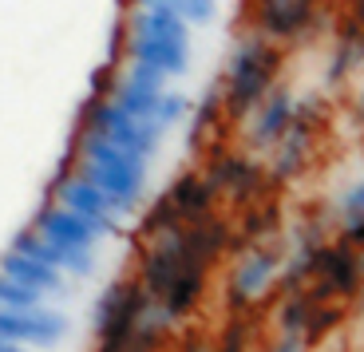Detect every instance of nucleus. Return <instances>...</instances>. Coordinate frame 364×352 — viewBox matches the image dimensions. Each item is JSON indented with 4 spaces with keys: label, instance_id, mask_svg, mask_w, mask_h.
I'll list each match as a JSON object with an SVG mask.
<instances>
[{
    "label": "nucleus",
    "instance_id": "1",
    "mask_svg": "<svg viewBox=\"0 0 364 352\" xmlns=\"http://www.w3.org/2000/svg\"><path fill=\"white\" fill-rule=\"evenodd\" d=\"M206 270L210 265L198 257L186 230L178 226L159 238H146V253L139 262L135 281L171 321H182V316L194 313L202 289H206Z\"/></svg>",
    "mask_w": 364,
    "mask_h": 352
},
{
    "label": "nucleus",
    "instance_id": "16",
    "mask_svg": "<svg viewBox=\"0 0 364 352\" xmlns=\"http://www.w3.org/2000/svg\"><path fill=\"white\" fill-rule=\"evenodd\" d=\"M360 72V63H356V44H333L328 48V63H325V87H345L348 75Z\"/></svg>",
    "mask_w": 364,
    "mask_h": 352
},
{
    "label": "nucleus",
    "instance_id": "10",
    "mask_svg": "<svg viewBox=\"0 0 364 352\" xmlns=\"http://www.w3.org/2000/svg\"><path fill=\"white\" fill-rule=\"evenodd\" d=\"M68 329H72V321L64 313H52V309H0V336L4 341L55 348V344H64Z\"/></svg>",
    "mask_w": 364,
    "mask_h": 352
},
{
    "label": "nucleus",
    "instance_id": "20",
    "mask_svg": "<svg viewBox=\"0 0 364 352\" xmlns=\"http://www.w3.org/2000/svg\"><path fill=\"white\" fill-rule=\"evenodd\" d=\"M44 293L32 289V285H20V281L4 277L0 273V309H36Z\"/></svg>",
    "mask_w": 364,
    "mask_h": 352
},
{
    "label": "nucleus",
    "instance_id": "2",
    "mask_svg": "<svg viewBox=\"0 0 364 352\" xmlns=\"http://www.w3.org/2000/svg\"><path fill=\"white\" fill-rule=\"evenodd\" d=\"M282 68H285V48L265 40V36H257L254 28H246V32L234 40V48H230L222 80H218L226 123L250 119V111L265 100V91H269L273 83H282Z\"/></svg>",
    "mask_w": 364,
    "mask_h": 352
},
{
    "label": "nucleus",
    "instance_id": "12",
    "mask_svg": "<svg viewBox=\"0 0 364 352\" xmlns=\"http://www.w3.org/2000/svg\"><path fill=\"white\" fill-rule=\"evenodd\" d=\"M119 60L123 63H143V68H155L166 80L191 72V44H178V40H155V36H127L119 48Z\"/></svg>",
    "mask_w": 364,
    "mask_h": 352
},
{
    "label": "nucleus",
    "instance_id": "22",
    "mask_svg": "<svg viewBox=\"0 0 364 352\" xmlns=\"http://www.w3.org/2000/svg\"><path fill=\"white\" fill-rule=\"evenodd\" d=\"M174 12H178L191 28H210L218 20V0H178Z\"/></svg>",
    "mask_w": 364,
    "mask_h": 352
},
{
    "label": "nucleus",
    "instance_id": "11",
    "mask_svg": "<svg viewBox=\"0 0 364 352\" xmlns=\"http://www.w3.org/2000/svg\"><path fill=\"white\" fill-rule=\"evenodd\" d=\"M289 115H293V91L273 83L265 91V100L250 111V131H246V143L254 151H273L277 139L289 131Z\"/></svg>",
    "mask_w": 364,
    "mask_h": 352
},
{
    "label": "nucleus",
    "instance_id": "21",
    "mask_svg": "<svg viewBox=\"0 0 364 352\" xmlns=\"http://www.w3.org/2000/svg\"><path fill=\"white\" fill-rule=\"evenodd\" d=\"M337 44H356V40L364 36V4L360 0H348L345 4V12L337 16Z\"/></svg>",
    "mask_w": 364,
    "mask_h": 352
},
{
    "label": "nucleus",
    "instance_id": "19",
    "mask_svg": "<svg viewBox=\"0 0 364 352\" xmlns=\"http://www.w3.org/2000/svg\"><path fill=\"white\" fill-rule=\"evenodd\" d=\"M178 226H182V218L174 214V206L166 202V194H159V202L146 210V218H143V238H159V234L178 230Z\"/></svg>",
    "mask_w": 364,
    "mask_h": 352
},
{
    "label": "nucleus",
    "instance_id": "4",
    "mask_svg": "<svg viewBox=\"0 0 364 352\" xmlns=\"http://www.w3.org/2000/svg\"><path fill=\"white\" fill-rule=\"evenodd\" d=\"M32 230L64 253V270L68 273H80V277H91V273H95V242H100V234H95L75 210L60 206V202L40 206Z\"/></svg>",
    "mask_w": 364,
    "mask_h": 352
},
{
    "label": "nucleus",
    "instance_id": "17",
    "mask_svg": "<svg viewBox=\"0 0 364 352\" xmlns=\"http://www.w3.org/2000/svg\"><path fill=\"white\" fill-rule=\"evenodd\" d=\"M313 305H317V297H313V289H301V293H289L282 305V313H277V325H282V333H301L305 329V321H309Z\"/></svg>",
    "mask_w": 364,
    "mask_h": 352
},
{
    "label": "nucleus",
    "instance_id": "32",
    "mask_svg": "<svg viewBox=\"0 0 364 352\" xmlns=\"http://www.w3.org/2000/svg\"><path fill=\"white\" fill-rule=\"evenodd\" d=\"M360 4H364V0H360Z\"/></svg>",
    "mask_w": 364,
    "mask_h": 352
},
{
    "label": "nucleus",
    "instance_id": "25",
    "mask_svg": "<svg viewBox=\"0 0 364 352\" xmlns=\"http://www.w3.org/2000/svg\"><path fill=\"white\" fill-rule=\"evenodd\" d=\"M341 214H364V178L348 186V194L341 198Z\"/></svg>",
    "mask_w": 364,
    "mask_h": 352
},
{
    "label": "nucleus",
    "instance_id": "29",
    "mask_svg": "<svg viewBox=\"0 0 364 352\" xmlns=\"http://www.w3.org/2000/svg\"><path fill=\"white\" fill-rule=\"evenodd\" d=\"M356 63H360V68H364V36L356 40Z\"/></svg>",
    "mask_w": 364,
    "mask_h": 352
},
{
    "label": "nucleus",
    "instance_id": "15",
    "mask_svg": "<svg viewBox=\"0 0 364 352\" xmlns=\"http://www.w3.org/2000/svg\"><path fill=\"white\" fill-rule=\"evenodd\" d=\"M0 273L12 281H20V285H32V289L40 293H64V270H52V265L36 262V257H28V253L20 250H9L4 257H0Z\"/></svg>",
    "mask_w": 364,
    "mask_h": 352
},
{
    "label": "nucleus",
    "instance_id": "3",
    "mask_svg": "<svg viewBox=\"0 0 364 352\" xmlns=\"http://www.w3.org/2000/svg\"><path fill=\"white\" fill-rule=\"evenodd\" d=\"M83 127L103 135L107 143L123 146V151L139 154L143 163H151L159 151H163V127L159 123H143V119L127 115L123 107L107 100V95H91L83 103Z\"/></svg>",
    "mask_w": 364,
    "mask_h": 352
},
{
    "label": "nucleus",
    "instance_id": "24",
    "mask_svg": "<svg viewBox=\"0 0 364 352\" xmlns=\"http://www.w3.org/2000/svg\"><path fill=\"white\" fill-rule=\"evenodd\" d=\"M246 325H230L226 329V336H222V344H218V352H246Z\"/></svg>",
    "mask_w": 364,
    "mask_h": 352
},
{
    "label": "nucleus",
    "instance_id": "28",
    "mask_svg": "<svg viewBox=\"0 0 364 352\" xmlns=\"http://www.w3.org/2000/svg\"><path fill=\"white\" fill-rule=\"evenodd\" d=\"M353 111H356V119H364V87L356 91V100H353Z\"/></svg>",
    "mask_w": 364,
    "mask_h": 352
},
{
    "label": "nucleus",
    "instance_id": "18",
    "mask_svg": "<svg viewBox=\"0 0 364 352\" xmlns=\"http://www.w3.org/2000/svg\"><path fill=\"white\" fill-rule=\"evenodd\" d=\"M186 119H191V100L182 91H163L159 95V107H155V123L163 131H171V127H182Z\"/></svg>",
    "mask_w": 364,
    "mask_h": 352
},
{
    "label": "nucleus",
    "instance_id": "23",
    "mask_svg": "<svg viewBox=\"0 0 364 352\" xmlns=\"http://www.w3.org/2000/svg\"><path fill=\"white\" fill-rule=\"evenodd\" d=\"M337 242H345V245L364 253V214H345V226H341Z\"/></svg>",
    "mask_w": 364,
    "mask_h": 352
},
{
    "label": "nucleus",
    "instance_id": "8",
    "mask_svg": "<svg viewBox=\"0 0 364 352\" xmlns=\"http://www.w3.org/2000/svg\"><path fill=\"white\" fill-rule=\"evenodd\" d=\"M313 297H353L364 285V253L345 242H321L313 253Z\"/></svg>",
    "mask_w": 364,
    "mask_h": 352
},
{
    "label": "nucleus",
    "instance_id": "7",
    "mask_svg": "<svg viewBox=\"0 0 364 352\" xmlns=\"http://www.w3.org/2000/svg\"><path fill=\"white\" fill-rule=\"evenodd\" d=\"M206 182L218 194L234 198L237 206H250V202L265 198L269 190V178H265V166L257 159H250L246 151H218L214 159L206 163Z\"/></svg>",
    "mask_w": 364,
    "mask_h": 352
},
{
    "label": "nucleus",
    "instance_id": "5",
    "mask_svg": "<svg viewBox=\"0 0 364 352\" xmlns=\"http://www.w3.org/2000/svg\"><path fill=\"white\" fill-rule=\"evenodd\" d=\"M321 24L325 20L313 0H254L250 4V28L273 44L309 40Z\"/></svg>",
    "mask_w": 364,
    "mask_h": 352
},
{
    "label": "nucleus",
    "instance_id": "14",
    "mask_svg": "<svg viewBox=\"0 0 364 352\" xmlns=\"http://www.w3.org/2000/svg\"><path fill=\"white\" fill-rule=\"evenodd\" d=\"M123 28H127V36H155V40L191 44V24L178 12H166V9H131L123 12Z\"/></svg>",
    "mask_w": 364,
    "mask_h": 352
},
{
    "label": "nucleus",
    "instance_id": "27",
    "mask_svg": "<svg viewBox=\"0 0 364 352\" xmlns=\"http://www.w3.org/2000/svg\"><path fill=\"white\" fill-rule=\"evenodd\" d=\"M0 352H32V348H24L20 341H4V336H0Z\"/></svg>",
    "mask_w": 364,
    "mask_h": 352
},
{
    "label": "nucleus",
    "instance_id": "6",
    "mask_svg": "<svg viewBox=\"0 0 364 352\" xmlns=\"http://www.w3.org/2000/svg\"><path fill=\"white\" fill-rule=\"evenodd\" d=\"M55 202L68 206V210H75V214H80L100 238L103 234H107V238L123 234V218H131L115 198H107V194H103L95 182L83 178L80 171H75V174H60V178H55Z\"/></svg>",
    "mask_w": 364,
    "mask_h": 352
},
{
    "label": "nucleus",
    "instance_id": "13",
    "mask_svg": "<svg viewBox=\"0 0 364 352\" xmlns=\"http://www.w3.org/2000/svg\"><path fill=\"white\" fill-rule=\"evenodd\" d=\"M163 194H166V202L174 206V214L182 218V226H186V222H202V218H210L214 214V202H218V190L210 186L202 171L178 174Z\"/></svg>",
    "mask_w": 364,
    "mask_h": 352
},
{
    "label": "nucleus",
    "instance_id": "26",
    "mask_svg": "<svg viewBox=\"0 0 364 352\" xmlns=\"http://www.w3.org/2000/svg\"><path fill=\"white\" fill-rule=\"evenodd\" d=\"M301 333H282V341L273 344V352H301Z\"/></svg>",
    "mask_w": 364,
    "mask_h": 352
},
{
    "label": "nucleus",
    "instance_id": "31",
    "mask_svg": "<svg viewBox=\"0 0 364 352\" xmlns=\"http://www.w3.org/2000/svg\"><path fill=\"white\" fill-rule=\"evenodd\" d=\"M313 4H321V0H313Z\"/></svg>",
    "mask_w": 364,
    "mask_h": 352
},
{
    "label": "nucleus",
    "instance_id": "30",
    "mask_svg": "<svg viewBox=\"0 0 364 352\" xmlns=\"http://www.w3.org/2000/svg\"><path fill=\"white\" fill-rule=\"evenodd\" d=\"M166 4H171V9H174V4H178V0H166Z\"/></svg>",
    "mask_w": 364,
    "mask_h": 352
},
{
    "label": "nucleus",
    "instance_id": "9",
    "mask_svg": "<svg viewBox=\"0 0 364 352\" xmlns=\"http://www.w3.org/2000/svg\"><path fill=\"white\" fill-rule=\"evenodd\" d=\"M277 270H282V250L277 245H262V242L246 245L234 265V273H230V293H226L230 309H246L254 297H262L273 285Z\"/></svg>",
    "mask_w": 364,
    "mask_h": 352
}]
</instances>
